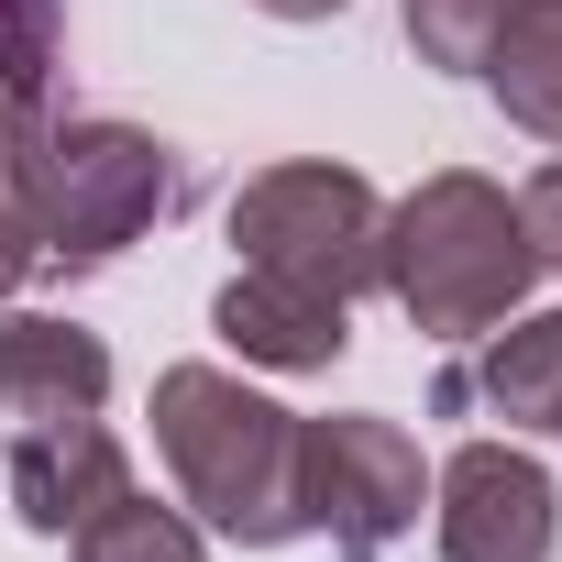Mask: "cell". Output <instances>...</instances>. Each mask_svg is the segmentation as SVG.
I'll return each instance as SVG.
<instances>
[{
	"label": "cell",
	"mask_w": 562,
	"mask_h": 562,
	"mask_svg": "<svg viewBox=\"0 0 562 562\" xmlns=\"http://www.w3.org/2000/svg\"><path fill=\"white\" fill-rule=\"evenodd\" d=\"M177 199V166L133 122H67L34 144V210H45V265H111L144 243Z\"/></svg>",
	"instance_id": "obj_4"
},
{
	"label": "cell",
	"mask_w": 562,
	"mask_h": 562,
	"mask_svg": "<svg viewBox=\"0 0 562 562\" xmlns=\"http://www.w3.org/2000/svg\"><path fill=\"white\" fill-rule=\"evenodd\" d=\"M100 397H111L100 331L45 321V310H12V321H0V419H12V430H34V419H89Z\"/></svg>",
	"instance_id": "obj_9"
},
{
	"label": "cell",
	"mask_w": 562,
	"mask_h": 562,
	"mask_svg": "<svg viewBox=\"0 0 562 562\" xmlns=\"http://www.w3.org/2000/svg\"><path fill=\"white\" fill-rule=\"evenodd\" d=\"M551 441H562V408H551Z\"/></svg>",
	"instance_id": "obj_18"
},
{
	"label": "cell",
	"mask_w": 562,
	"mask_h": 562,
	"mask_svg": "<svg viewBox=\"0 0 562 562\" xmlns=\"http://www.w3.org/2000/svg\"><path fill=\"white\" fill-rule=\"evenodd\" d=\"M155 452L177 474V496L243 540V551H288L310 540V507H299V408L254 397L243 375L221 364H166L155 375Z\"/></svg>",
	"instance_id": "obj_1"
},
{
	"label": "cell",
	"mask_w": 562,
	"mask_h": 562,
	"mask_svg": "<svg viewBox=\"0 0 562 562\" xmlns=\"http://www.w3.org/2000/svg\"><path fill=\"white\" fill-rule=\"evenodd\" d=\"M232 243L265 276H299L321 299L386 288V199L353 166H265L232 188Z\"/></svg>",
	"instance_id": "obj_3"
},
{
	"label": "cell",
	"mask_w": 562,
	"mask_h": 562,
	"mask_svg": "<svg viewBox=\"0 0 562 562\" xmlns=\"http://www.w3.org/2000/svg\"><path fill=\"white\" fill-rule=\"evenodd\" d=\"M299 507H310V529H331L342 562H375V551L408 540L419 507H430L419 441H408L397 419H375V408H353V419H299Z\"/></svg>",
	"instance_id": "obj_5"
},
{
	"label": "cell",
	"mask_w": 562,
	"mask_h": 562,
	"mask_svg": "<svg viewBox=\"0 0 562 562\" xmlns=\"http://www.w3.org/2000/svg\"><path fill=\"white\" fill-rule=\"evenodd\" d=\"M56 45H67V0H0V133L45 122Z\"/></svg>",
	"instance_id": "obj_13"
},
{
	"label": "cell",
	"mask_w": 562,
	"mask_h": 562,
	"mask_svg": "<svg viewBox=\"0 0 562 562\" xmlns=\"http://www.w3.org/2000/svg\"><path fill=\"white\" fill-rule=\"evenodd\" d=\"M254 12H276V23H331V12H353V0H254Z\"/></svg>",
	"instance_id": "obj_17"
},
{
	"label": "cell",
	"mask_w": 562,
	"mask_h": 562,
	"mask_svg": "<svg viewBox=\"0 0 562 562\" xmlns=\"http://www.w3.org/2000/svg\"><path fill=\"white\" fill-rule=\"evenodd\" d=\"M485 89H496V111L518 133L562 144V0H518L507 12V34L485 56Z\"/></svg>",
	"instance_id": "obj_10"
},
{
	"label": "cell",
	"mask_w": 562,
	"mask_h": 562,
	"mask_svg": "<svg viewBox=\"0 0 562 562\" xmlns=\"http://www.w3.org/2000/svg\"><path fill=\"white\" fill-rule=\"evenodd\" d=\"M34 144H45V122L0 133V299H12L23 276L45 265V210H34Z\"/></svg>",
	"instance_id": "obj_15"
},
{
	"label": "cell",
	"mask_w": 562,
	"mask_h": 562,
	"mask_svg": "<svg viewBox=\"0 0 562 562\" xmlns=\"http://www.w3.org/2000/svg\"><path fill=\"white\" fill-rule=\"evenodd\" d=\"M496 419H518V430H551V408H562V310H540V321H518L507 310V331L485 342V364L463 375Z\"/></svg>",
	"instance_id": "obj_11"
},
{
	"label": "cell",
	"mask_w": 562,
	"mask_h": 562,
	"mask_svg": "<svg viewBox=\"0 0 562 562\" xmlns=\"http://www.w3.org/2000/svg\"><path fill=\"white\" fill-rule=\"evenodd\" d=\"M133 485V463H122V441L100 430V408L89 419H34V430H12V507H23V529H45V540H67L89 507H111Z\"/></svg>",
	"instance_id": "obj_8"
},
{
	"label": "cell",
	"mask_w": 562,
	"mask_h": 562,
	"mask_svg": "<svg viewBox=\"0 0 562 562\" xmlns=\"http://www.w3.org/2000/svg\"><path fill=\"white\" fill-rule=\"evenodd\" d=\"M529 232H518V199L474 166H441L419 177L397 210H386V299L430 331V342H474L496 331L518 299H529Z\"/></svg>",
	"instance_id": "obj_2"
},
{
	"label": "cell",
	"mask_w": 562,
	"mask_h": 562,
	"mask_svg": "<svg viewBox=\"0 0 562 562\" xmlns=\"http://www.w3.org/2000/svg\"><path fill=\"white\" fill-rule=\"evenodd\" d=\"M210 331L243 364H265V375H331L342 342H353V299H321V288H299V276L243 265L232 288L210 299Z\"/></svg>",
	"instance_id": "obj_7"
},
{
	"label": "cell",
	"mask_w": 562,
	"mask_h": 562,
	"mask_svg": "<svg viewBox=\"0 0 562 562\" xmlns=\"http://www.w3.org/2000/svg\"><path fill=\"white\" fill-rule=\"evenodd\" d=\"M518 232H529V254H540V265L562 276V155H551V166H540V177L518 188Z\"/></svg>",
	"instance_id": "obj_16"
},
{
	"label": "cell",
	"mask_w": 562,
	"mask_h": 562,
	"mask_svg": "<svg viewBox=\"0 0 562 562\" xmlns=\"http://www.w3.org/2000/svg\"><path fill=\"white\" fill-rule=\"evenodd\" d=\"M430 496H441L430 507L441 562H551V540H562V496L518 441H463Z\"/></svg>",
	"instance_id": "obj_6"
},
{
	"label": "cell",
	"mask_w": 562,
	"mask_h": 562,
	"mask_svg": "<svg viewBox=\"0 0 562 562\" xmlns=\"http://www.w3.org/2000/svg\"><path fill=\"white\" fill-rule=\"evenodd\" d=\"M78 562H210V540H199V518H177V507H155L144 485H122L111 507H89L78 529Z\"/></svg>",
	"instance_id": "obj_12"
},
{
	"label": "cell",
	"mask_w": 562,
	"mask_h": 562,
	"mask_svg": "<svg viewBox=\"0 0 562 562\" xmlns=\"http://www.w3.org/2000/svg\"><path fill=\"white\" fill-rule=\"evenodd\" d=\"M507 12H518V0H397V23H408L419 67H452V78H485Z\"/></svg>",
	"instance_id": "obj_14"
}]
</instances>
